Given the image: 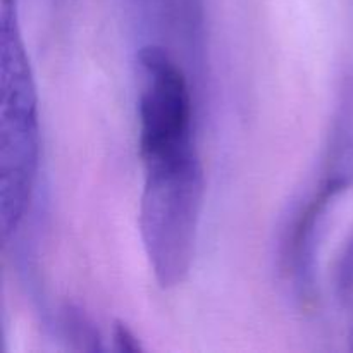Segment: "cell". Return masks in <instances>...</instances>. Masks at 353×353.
Returning a JSON list of instances; mask_svg holds the SVG:
<instances>
[{
    "label": "cell",
    "instance_id": "6",
    "mask_svg": "<svg viewBox=\"0 0 353 353\" xmlns=\"http://www.w3.org/2000/svg\"><path fill=\"white\" fill-rule=\"evenodd\" d=\"M334 288L340 300L353 295V231L343 243L334 269Z\"/></svg>",
    "mask_w": 353,
    "mask_h": 353
},
{
    "label": "cell",
    "instance_id": "1",
    "mask_svg": "<svg viewBox=\"0 0 353 353\" xmlns=\"http://www.w3.org/2000/svg\"><path fill=\"white\" fill-rule=\"evenodd\" d=\"M37 79L21 26L19 0L0 2V236L19 234L40 174Z\"/></svg>",
    "mask_w": 353,
    "mask_h": 353
},
{
    "label": "cell",
    "instance_id": "7",
    "mask_svg": "<svg viewBox=\"0 0 353 353\" xmlns=\"http://www.w3.org/2000/svg\"><path fill=\"white\" fill-rule=\"evenodd\" d=\"M112 340L116 343V348L119 352H140L143 350L140 340L133 333L130 326L123 321H117L112 330Z\"/></svg>",
    "mask_w": 353,
    "mask_h": 353
},
{
    "label": "cell",
    "instance_id": "8",
    "mask_svg": "<svg viewBox=\"0 0 353 353\" xmlns=\"http://www.w3.org/2000/svg\"><path fill=\"white\" fill-rule=\"evenodd\" d=\"M348 341H350V348L353 350V321H352V326H350V334H348Z\"/></svg>",
    "mask_w": 353,
    "mask_h": 353
},
{
    "label": "cell",
    "instance_id": "3",
    "mask_svg": "<svg viewBox=\"0 0 353 353\" xmlns=\"http://www.w3.org/2000/svg\"><path fill=\"white\" fill-rule=\"evenodd\" d=\"M141 169V243L157 285L171 290L185 283L195 261L205 203V171L199 150Z\"/></svg>",
    "mask_w": 353,
    "mask_h": 353
},
{
    "label": "cell",
    "instance_id": "5",
    "mask_svg": "<svg viewBox=\"0 0 353 353\" xmlns=\"http://www.w3.org/2000/svg\"><path fill=\"white\" fill-rule=\"evenodd\" d=\"M59 330H61L62 338L65 341H71L72 347L78 350H102V338H100L99 330L78 307L65 303L59 310Z\"/></svg>",
    "mask_w": 353,
    "mask_h": 353
},
{
    "label": "cell",
    "instance_id": "2",
    "mask_svg": "<svg viewBox=\"0 0 353 353\" xmlns=\"http://www.w3.org/2000/svg\"><path fill=\"white\" fill-rule=\"evenodd\" d=\"M353 186V65L341 76L319 172L288 216L279 241V272L302 307H312L330 216Z\"/></svg>",
    "mask_w": 353,
    "mask_h": 353
},
{
    "label": "cell",
    "instance_id": "4",
    "mask_svg": "<svg viewBox=\"0 0 353 353\" xmlns=\"http://www.w3.org/2000/svg\"><path fill=\"white\" fill-rule=\"evenodd\" d=\"M143 30L165 37L193 55L202 50L205 0H130Z\"/></svg>",
    "mask_w": 353,
    "mask_h": 353
}]
</instances>
